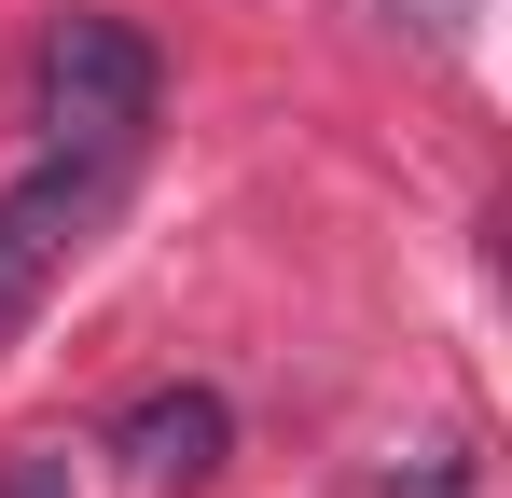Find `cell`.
I'll use <instances>...</instances> for the list:
<instances>
[{
    "mask_svg": "<svg viewBox=\"0 0 512 498\" xmlns=\"http://www.w3.org/2000/svg\"><path fill=\"white\" fill-rule=\"evenodd\" d=\"M153 97H167V56H153L125 14H56V28H42V125H56V153L125 166L139 125H153Z\"/></svg>",
    "mask_w": 512,
    "mask_h": 498,
    "instance_id": "1",
    "label": "cell"
},
{
    "mask_svg": "<svg viewBox=\"0 0 512 498\" xmlns=\"http://www.w3.org/2000/svg\"><path fill=\"white\" fill-rule=\"evenodd\" d=\"M97 222H111V166L97 153H56V166H28V180L0 194V332L70 277V249H84Z\"/></svg>",
    "mask_w": 512,
    "mask_h": 498,
    "instance_id": "2",
    "label": "cell"
},
{
    "mask_svg": "<svg viewBox=\"0 0 512 498\" xmlns=\"http://www.w3.org/2000/svg\"><path fill=\"white\" fill-rule=\"evenodd\" d=\"M222 443H236L222 388H153V402L125 415V471H139V485H208Z\"/></svg>",
    "mask_w": 512,
    "mask_h": 498,
    "instance_id": "3",
    "label": "cell"
},
{
    "mask_svg": "<svg viewBox=\"0 0 512 498\" xmlns=\"http://www.w3.org/2000/svg\"><path fill=\"white\" fill-rule=\"evenodd\" d=\"M402 14H416V28H471V0H402Z\"/></svg>",
    "mask_w": 512,
    "mask_h": 498,
    "instance_id": "4",
    "label": "cell"
}]
</instances>
